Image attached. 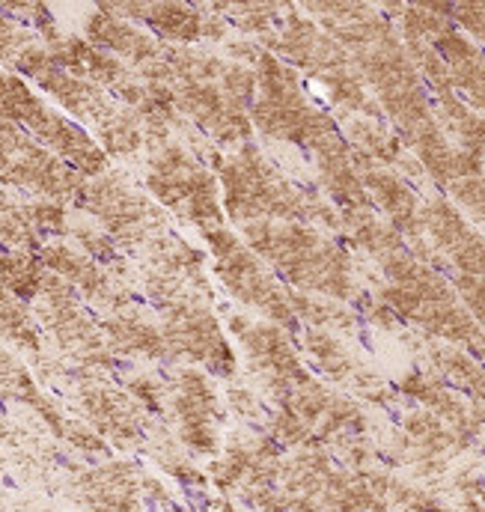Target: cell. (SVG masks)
<instances>
[{
    "label": "cell",
    "instance_id": "277c9868",
    "mask_svg": "<svg viewBox=\"0 0 485 512\" xmlns=\"http://www.w3.org/2000/svg\"><path fill=\"white\" fill-rule=\"evenodd\" d=\"M227 54L230 60L250 66L256 75L250 126L262 137L316 152L322 143L340 134L337 120L307 96L301 75L289 63L265 51L253 39L227 42Z\"/></svg>",
    "mask_w": 485,
    "mask_h": 512
},
{
    "label": "cell",
    "instance_id": "f546056e",
    "mask_svg": "<svg viewBox=\"0 0 485 512\" xmlns=\"http://www.w3.org/2000/svg\"><path fill=\"white\" fill-rule=\"evenodd\" d=\"M0 399L6 405H21L33 417H39L57 396L36 382L30 367L9 346L0 343Z\"/></svg>",
    "mask_w": 485,
    "mask_h": 512
},
{
    "label": "cell",
    "instance_id": "f1b7e54d",
    "mask_svg": "<svg viewBox=\"0 0 485 512\" xmlns=\"http://www.w3.org/2000/svg\"><path fill=\"white\" fill-rule=\"evenodd\" d=\"M0 343L21 352L30 364H36L39 358L51 352L33 316V307L15 298L3 283H0Z\"/></svg>",
    "mask_w": 485,
    "mask_h": 512
},
{
    "label": "cell",
    "instance_id": "836d02e7",
    "mask_svg": "<svg viewBox=\"0 0 485 512\" xmlns=\"http://www.w3.org/2000/svg\"><path fill=\"white\" fill-rule=\"evenodd\" d=\"M120 387L134 396V402H140L152 417H164V376L158 373H122Z\"/></svg>",
    "mask_w": 485,
    "mask_h": 512
},
{
    "label": "cell",
    "instance_id": "4dcf8cb0",
    "mask_svg": "<svg viewBox=\"0 0 485 512\" xmlns=\"http://www.w3.org/2000/svg\"><path fill=\"white\" fill-rule=\"evenodd\" d=\"M340 230H346V236H349V242L355 248H361L369 256H375V259L408 248V242L387 221H381L372 209L340 212Z\"/></svg>",
    "mask_w": 485,
    "mask_h": 512
},
{
    "label": "cell",
    "instance_id": "d4e9b609",
    "mask_svg": "<svg viewBox=\"0 0 485 512\" xmlns=\"http://www.w3.org/2000/svg\"><path fill=\"white\" fill-rule=\"evenodd\" d=\"M432 48L441 54L450 81L456 87V96L474 111L485 117V51L468 39L456 24L447 27L441 36L432 39Z\"/></svg>",
    "mask_w": 485,
    "mask_h": 512
},
{
    "label": "cell",
    "instance_id": "5b68a950",
    "mask_svg": "<svg viewBox=\"0 0 485 512\" xmlns=\"http://www.w3.org/2000/svg\"><path fill=\"white\" fill-rule=\"evenodd\" d=\"M242 239L289 289L316 292L334 301L358 298L352 254L322 230L307 224L253 221L242 227Z\"/></svg>",
    "mask_w": 485,
    "mask_h": 512
},
{
    "label": "cell",
    "instance_id": "7a4b0ae2",
    "mask_svg": "<svg viewBox=\"0 0 485 512\" xmlns=\"http://www.w3.org/2000/svg\"><path fill=\"white\" fill-rule=\"evenodd\" d=\"M378 265L384 271V286L375 292V301H381L399 322H411L429 337L483 358V328L474 322L453 283L432 268V262L420 259L411 248H402L381 256Z\"/></svg>",
    "mask_w": 485,
    "mask_h": 512
},
{
    "label": "cell",
    "instance_id": "e0dca14e",
    "mask_svg": "<svg viewBox=\"0 0 485 512\" xmlns=\"http://www.w3.org/2000/svg\"><path fill=\"white\" fill-rule=\"evenodd\" d=\"M256 45L289 63L295 72L310 75L313 81H325L328 75L355 66L349 51L334 36H328L313 18L301 15L295 6H289L283 18L274 24V30L256 39Z\"/></svg>",
    "mask_w": 485,
    "mask_h": 512
},
{
    "label": "cell",
    "instance_id": "d6a6232c",
    "mask_svg": "<svg viewBox=\"0 0 485 512\" xmlns=\"http://www.w3.org/2000/svg\"><path fill=\"white\" fill-rule=\"evenodd\" d=\"M215 12L233 27H239L247 39H262L265 33L274 30V24L283 18L289 3H212Z\"/></svg>",
    "mask_w": 485,
    "mask_h": 512
},
{
    "label": "cell",
    "instance_id": "2e32d148",
    "mask_svg": "<svg viewBox=\"0 0 485 512\" xmlns=\"http://www.w3.org/2000/svg\"><path fill=\"white\" fill-rule=\"evenodd\" d=\"M227 328L242 349L250 379L274 399V405L283 402L298 384L310 379L286 328L274 322H253L242 313H230Z\"/></svg>",
    "mask_w": 485,
    "mask_h": 512
},
{
    "label": "cell",
    "instance_id": "d6986e66",
    "mask_svg": "<svg viewBox=\"0 0 485 512\" xmlns=\"http://www.w3.org/2000/svg\"><path fill=\"white\" fill-rule=\"evenodd\" d=\"M39 262L45 265V271L72 283L78 295L84 298V304L93 307L99 316L137 304V295L128 280L117 277L114 271H108L105 265H99L93 256L78 251L66 239H48L39 248Z\"/></svg>",
    "mask_w": 485,
    "mask_h": 512
},
{
    "label": "cell",
    "instance_id": "52a82bcc",
    "mask_svg": "<svg viewBox=\"0 0 485 512\" xmlns=\"http://www.w3.org/2000/svg\"><path fill=\"white\" fill-rule=\"evenodd\" d=\"M143 188L164 212L197 227L200 236L227 224L215 170L176 137L146 146Z\"/></svg>",
    "mask_w": 485,
    "mask_h": 512
},
{
    "label": "cell",
    "instance_id": "83f0119b",
    "mask_svg": "<svg viewBox=\"0 0 485 512\" xmlns=\"http://www.w3.org/2000/svg\"><path fill=\"white\" fill-rule=\"evenodd\" d=\"M140 453H143L158 471L170 474L176 483H182V486H188V489H206V486H209V477L194 465V456L182 447V441L176 438L173 426H170L164 417H152Z\"/></svg>",
    "mask_w": 485,
    "mask_h": 512
},
{
    "label": "cell",
    "instance_id": "8d00e7d4",
    "mask_svg": "<svg viewBox=\"0 0 485 512\" xmlns=\"http://www.w3.org/2000/svg\"><path fill=\"white\" fill-rule=\"evenodd\" d=\"M227 408L236 420L242 423H253V429H262L265 417H268V408L262 405V396L244 384H233L227 387Z\"/></svg>",
    "mask_w": 485,
    "mask_h": 512
},
{
    "label": "cell",
    "instance_id": "ba28073f",
    "mask_svg": "<svg viewBox=\"0 0 485 512\" xmlns=\"http://www.w3.org/2000/svg\"><path fill=\"white\" fill-rule=\"evenodd\" d=\"M0 117L24 128L36 143H42L48 152L66 161L84 179L111 170V158L87 128L69 120L54 105H48L24 78L6 69H0Z\"/></svg>",
    "mask_w": 485,
    "mask_h": 512
},
{
    "label": "cell",
    "instance_id": "b9f144b4",
    "mask_svg": "<svg viewBox=\"0 0 485 512\" xmlns=\"http://www.w3.org/2000/svg\"><path fill=\"white\" fill-rule=\"evenodd\" d=\"M477 489H480V492H483V498H485V483H483V486H477Z\"/></svg>",
    "mask_w": 485,
    "mask_h": 512
},
{
    "label": "cell",
    "instance_id": "8992f818",
    "mask_svg": "<svg viewBox=\"0 0 485 512\" xmlns=\"http://www.w3.org/2000/svg\"><path fill=\"white\" fill-rule=\"evenodd\" d=\"M30 367L36 373V382L60 393L57 399L75 417H81L108 447L122 453L143 450L152 414L140 402H134V396H128L120 384H114L102 373L72 367L54 352H48Z\"/></svg>",
    "mask_w": 485,
    "mask_h": 512
},
{
    "label": "cell",
    "instance_id": "4316f807",
    "mask_svg": "<svg viewBox=\"0 0 485 512\" xmlns=\"http://www.w3.org/2000/svg\"><path fill=\"white\" fill-rule=\"evenodd\" d=\"M313 155H316V167H319V182L328 191V197L337 203L340 212L372 209V200L361 182V170L355 164L352 146L343 134L322 143Z\"/></svg>",
    "mask_w": 485,
    "mask_h": 512
},
{
    "label": "cell",
    "instance_id": "ab89813d",
    "mask_svg": "<svg viewBox=\"0 0 485 512\" xmlns=\"http://www.w3.org/2000/svg\"><path fill=\"white\" fill-rule=\"evenodd\" d=\"M441 512H485V507L480 501H468V504H462L459 510H447V507H444Z\"/></svg>",
    "mask_w": 485,
    "mask_h": 512
},
{
    "label": "cell",
    "instance_id": "cb8c5ba5",
    "mask_svg": "<svg viewBox=\"0 0 485 512\" xmlns=\"http://www.w3.org/2000/svg\"><path fill=\"white\" fill-rule=\"evenodd\" d=\"M99 328L117 361H149V364L170 361L161 322L140 301L117 313L99 316Z\"/></svg>",
    "mask_w": 485,
    "mask_h": 512
},
{
    "label": "cell",
    "instance_id": "9c48e42d",
    "mask_svg": "<svg viewBox=\"0 0 485 512\" xmlns=\"http://www.w3.org/2000/svg\"><path fill=\"white\" fill-rule=\"evenodd\" d=\"M75 206L120 248L122 256H137L149 242L170 233L167 212L125 170H105L102 176L87 179Z\"/></svg>",
    "mask_w": 485,
    "mask_h": 512
},
{
    "label": "cell",
    "instance_id": "30bf717a",
    "mask_svg": "<svg viewBox=\"0 0 485 512\" xmlns=\"http://www.w3.org/2000/svg\"><path fill=\"white\" fill-rule=\"evenodd\" d=\"M33 316L42 328L48 349L72 367L93 370V373H117L120 361L105 343L99 319H93L90 307L78 295L72 283L57 274H45L39 295L33 298Z\"/></svg>",
    "mask_w": 485,
    "mask_h": 512
},
{
    "label": "cell",
    "instance_id": "6da1fadb",
    "mask_svg": "<svg viewBox=\"0 0 485 512\" xmlns=\"http://www.w3.org/2000/svg\"><path fill=\"white\" fill-rule=\"evenodd\" d=\"M209 158L221 185L224 215L233 224L244 227L253 221H283L340 230V212L328 206L316 191L286 179L253 140L236 146L230 155L215 149Z\"/></svg>",
    "mask_w": 485,
    "mask_h": 512
},
{
    "label": "cell",
    "instance_id": "7c38bea8",
    "mask_svg": "<svg viewBox=\"0 0 485 512\" xmlns=\"http://www.w3.org/2000/svg\"><path fill=\"white\" fill-rule=\"evenodd\" d=\"M167 355L176 364L197 367L215 379H233L239 373V355L206 298H185L155 307Z\"/></svg>",
    "mask_w": 485,
    "mask_h": 512
},
{
    "label": "cell",
    "instance_id": "603a6c76",
    "mask_svg": "<svg viewBox=\"0 0 485 512\" xmlns=\"http://www.w3.org/2000/svg\"><path fill=\"white\" fill-rule=\"evenodd\" d=\"M84 39L93 42L96 48L114 54L131 69H140L146 63H155L164 57L167 45L155 39L146 27L114 15L105 3L93 6V12L84 18Z\"/></svg>",
    "mask_w": 485,
    "mask_h": 512
},
{
    "label": "cell",
    "instance_id": "ac0fdd59",
    "mask_svg": "<svg viewBox=\"0 0 485 512\" xmlns=\"http://www.w3.org/2000/svg\"><path fill=\"white\" fill-rule=\"evenodd\" d=\"M114 15L128 18L140 27H146L155 39L164 45L194 48L197 42H224L230 33V24L212 9V6H194V3H105Z\"/></svg>",
    "mask_w": 485,
    "mask_h": 512
},
{
    "label": "cell",
    "instance_id": "484cf974",
    "mask_svg": "<svg viewBox=\"0 0 485 512\" xmlns=\"http://www.w3.org/2000/svg\"><path fill=\"white\" fill-rule=\"evenodd\" d=\"M399 393L417 399L426 411H432L438 420H444L465 444H471L480 435V420L471 408L468 399H462L456 390H450L444 379L423 373V370H411L402 382H399Z\"/></svg>",
    "mask_w": 485,
    "mask_h": 512
},
{
    "label": "cell",
    "instance_id": "8fae6325",
    "mask_svg": "<svg viewBox=\"0 0 485 512\" xmlns=\"http://www.w3.org/2000/svg\"><path fill=\"white\" fill-rule=\"evenodd\" d=\"M203 239L209 245L215 277L242 307L256 310L259 316H265V322H274L286 331L298 328L289 304V286L277 280V274L250 251V245L236 230L218 227Z\"/></svg>",
    "mask_w": 485,
    "mask_h": 512
},
{
    "label": "cell",
    "instance_id": "44dd1931",
    "mask_svg": "<svg viewBox=\"0 0 485 512\" xmlns=\"http://www.w3.org/2000/svg\"><path fill=\"white\" fill-rule=\"evenodd\" d=\"M423 236L432 248L465 277H485V236L444 197H432L420 206Z\"/></svg>",
    "mask_w": 485,
    "mask_h": 512
},
{
    "label": "cell",
    "instance_id": "4fadbf2b",
    "mask_svg": "<svg viewBox=\"0 0 485 512\" xmlns=\"http://www.w3.org/2000/svg\"><path fill=\"white\" fill-rule=\"evenodd\" d=\"M164 420L197 459H215L224 447L227 408L218 384L197 367L164 373Z\"/></svg>",
    "mask_w": 485,
    "mask_h": 512
},
{
    "label": "cell",
    "instance_id": "ffe728a7",
    "mask_svg": "<svg viewBox=\"0 0 485 512\" xmlns=\"http://www.w3.org/2000/svg\"><path fill=\"white\" fill-rule=\"evenodd\" d=\"M352 146V143H349ZM355 164L361 170V182H364L366 194L372 200V209L378 206L387 218V224L408 242V248L420 259L429 262V248L423 245V224H420V197L417 191L393 170L378 167L372 158H366L364 152H358L352 146Z\"/></svg>",
    "mask_w": 485,
    "mask_h": 512
},
{
    "label": "cell",
    "instance_id": "1f68e13d",
    "mask_svg": "<svg viewBox=\"0 0 485 512\" xmlns=\"http://www.w3.org/2000/svg\"><path fill=\"white\" fill-rule=\"evenodd\" d=\"M289 304H292V313H295L298 325L304 322L307 328H322V331H331V334H355L358 331V313L349 310L343 301L313 298L310 292L289 289Z\"/></svg>",
    "mask_w": 485,
    "mask_h": 512
},
{
    "label": "cell",
    "instance_id": "60d3db41",
    "mask_svg": "<svg viewBox=\"0 0 485 512\" xmlns=\"http://www.w3.org/2000/svg\"><path fill=\"white\" fill-rule=\"evenodd\" d=\"M9 480V462H6V453L0 450V483Z\"/></svg>",
    "mask_w": 485,
    "mask_h": 512
},
{
    "label": "cell",
    "instance_id": "9a60e30c",
    "mask_svg": "<svg viewBox=\"0 0 485 512\" xmlns=\"http://www.w3.org/2000/svg\"><path fill=\"white\" fill-rule=\"evenodd\" d=\"M143 480L146 471L131 459L108 456L96 465H69L57 477L51 495L81 512H146Z\"/></svg>",
    "mask_w": 485,
    "mask_h": 512
},
{
    "label": "cell",
    "instance_id": "e575fe53",
    "mask_svg": "<svg viewBox=\"0 0 485 512\" xmlns=\"http://www.w3.org/2000/svg\"><path fill=\"white\" fill-rule=\"evenodd\" d=\"M447 191H450V203H456V209L468 215L474 227L485 230V176L456 179L453 185H447Z\"/></svg>",
    "mask_w": 485,
    "mask_h": 512
},
{
    "label": "cell",
    "instance_id": "5bb4252c",
    "mask_svg": "<svg viewBox=\"0 0 485 512\" xmlns=\"http://www.w3.org/2000/svg\"><path fill=\"white\" fill-rule=\"evenodd\" d=\"M84 176L36 143L24 128L0 117V185L27 197L75 206Z\"/></svg>",
    "mask_w": 485,
    "mask_h": 512
},
{
    "label": "cell",
    "instance_id": "f35d334b",
    "mask_svg": "<svg viewBox=\"0 0 485 512\" xmlns=\"http://www.w3.org/2000/svg\"><path fill=\"white\" fill-rule=\"evenodd\" d=\"M12 512H63V510H57V507H51V504H45V501H39V498H18V495H12Z\"/></svg>",
    "mask_w": 485,
    "mask_h": 512
},
{
    "label": "cell",
    "instance_id": "d590c367",
    "mask_svg": "<svg viewBox=\"0 0 485 512\" xmlns=\"http://www.w3.org/2000/svg\"><path fill=\"white\" fill-rule=\"evenodd\" d=\"M33 42H39V36H36L27 24L15 21L12 15H6V12L0 9V69L9 72V66L15 63V57H18L27 45H33Z\"/></svg>",
    "mask_w": 485,
    "mask_h": 512
},
{
    "label": "cell",
    "instance_id": "74e56055",
    "mask_svg": "<svg viewBox=\"0 0 485 512\" xmlns=\"http://www.w3.org/2000/svg\"><path fill=\"white\" fill-rule=\"evenodd\" d=\"M453 289L462 298V304L468 307V313L474 316V322L483 328L485 334V277H465L456 274L453 277Z\"/></svg>",
    "mask_w": 485,
    "mask_h": 512
},
{
    "label": "cell",
    "instance_id": "7402d4cb",
    "mask_svg": "<svg viewBox=\"0 0 485 512\" xmlns=\"http://www.w3.org/2000/svg\"><path fill=\"white\" fill-rule=\"evenodd\" d=\"M301 346L325 379L349 387L355 396H364L369 402H390V390L375 376V370H369L337 334L322 328H307L301 334Z\"/></svg>",
    "mask_w": 485,
    "mask_h": 512
},
{
    "label": "cell",
    "instance_id": "3957f363",
    "mask_svg": "<svg viewBox=\"0 0 485 512\" xmlns=\"http://www.w3.org/2000/svg\"><path fill=\"white\" fill-rule=\"evenodd\" d=\"M9 72H15L27 84L33 81L69 120H75L93 134V140L105 149L108 158L131 161L146 149V128L140 117L93 81L75 78L66 69H60L51 60L42 39L27 45L15 57Z\"/></svg>",
    "mask_w": 485,
    "mask_h": 512
}]
</instances>
